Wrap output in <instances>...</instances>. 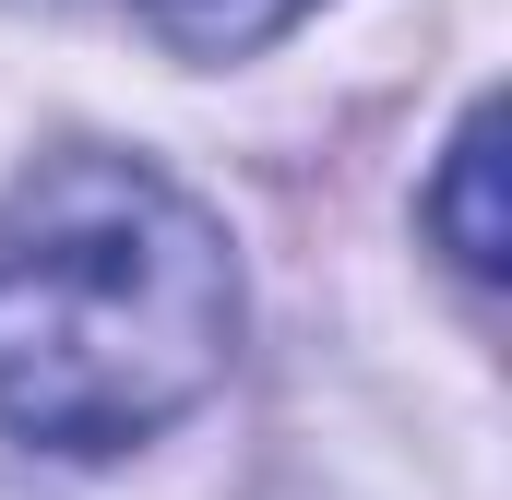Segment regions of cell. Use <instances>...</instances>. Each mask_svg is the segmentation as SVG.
<instances>
[{"instance_id": "obj_1", "label": "cell", "mask_w": 512, "mask_h": 500, "mask_svg": "<svg viewBox=\"0 0 512 500\" xmlns=\"http://www.w3.org/2000/svg\"><path fill=\"white\" fill-rule=\"evenodd\" d=\"M239 358L227 227L143 155H48L0 191V429L120 453Z\"/></svg>"}, {"instance_id": "obj_2", "label": "cell", "mask_w": 512, "mask_h": 500, "mask_svg": "<svg viewBox=\"0 0 512 500\" xmlns=\"http://www.w3.org/2000/svg\"><path fill=\"white\" fill-rule=\"evenodd\" d=\"M429 227H441V250H453L465 274H501L512 262V227H501V108H477V120L453 131L441 191H429Z\"/></svg>"}, {"instance_id": "obj_3", "label": "cell", "mask_w": 512, "mask_h": 500, "mask_svg": "<svg viewBox=\"0 0 512 500\" xmlns=\"http://www.w3.org/2000/svg\"><path fill=\"white\" fill-rule=\"evenodd\" d=\"M310 0H143V24L179 48V60H239L262 36H286Z\"/></svg>"}]
</instances>
